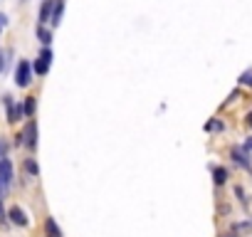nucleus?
Masks as SVG:
<instances>
[{
	"instance_id": "nucleus-6",
	"label": "nucleus",
	"mask_w": 252,
	"mask_h": 237,
	"mask_svg": "<svg viewBox=\"0 0 252 237\" xmlns=\"http://www.w3.org/2000/svg\"><path fill=\"white\" fill-rule=\"evenodd\" d=\"M62 13H64V0H55V3H52V18H50V23L55 28L62 23Z\"/></svg>"
},
{
	"instance_id": "nucleus-9",
	"label": "nucleus",
	"mask_w": 252,
	"mask_h": 237,
	"mask_svg": "<svg viewBox=\"0 0 252 237\" xmlns=\"http://www.w3.org/2000/svg\"><path fill=\"white\" fill-rule=\"evenodd\" d=\"M45 230H47V237H62V232H60V227H57L55 217H47V222H45Z\"/></svg>"
},
{
	"instance_id": "nucleus-15",
	"label": "nucleus",
	"mask_w": 252,
	"mask_h": 237,
	"mask_svg": "<svg viewBox=\"0 0 252 237\" xmlns=\"http://www.w3.org/2000/svg\"><path fill=\"white\" fill-rule=\"evenodd\" d=\"M240 82H242V84H247V87H252V72H245V74L240 77Z\"/></svg>"
},
{
	"instance_id": "nucleus-8",
	"label": "nucleus",
	"mask_w": 252,
	"mask_h": 237,
	"mask_svg": "<svg viewBox=\"0 0 252 237\" xmlns=\"http://www.w3.org/2000/svg\"><path fill=\"white\" fill-rule=\"evenodd\" d=\"M52 3H55V0H45V3H42V8H40V25H45L52 18Z\"/></svg>"
},
{
	"instance_id": "nucleus-11",
	"label": "nucleus",
	"mask_w": 252,
	"mask_h": 237,
	"mask_svg": "<svg viewBox=\"0 0 252 237\" xmlns=\"http://www.w3.org/2000/svg\"><path fill=\"white\" fill-rule=\"evenodd\" d=\"M37 37H40V42H42L45 47L52 42V32H50L47 28H42V25H40V30H37Z\"/></svg>"
},
{
	"instance_id": "nucleus-1",
	"label": "nucleus",
	"mask_w": 252,
	"mask_h": 237,
	"mask_svg": "<svg viewBox=\"0 0 252 237\" xmlns=\"http://www.w3.org/2000/svg\"><path fill=\"white\" fill-rule=\"evenodd\" d=\"M32 82V64L28 59H20L18 69H15V84L18 87H28Z\"/></svg>"
},
{
	"instance_id": "nucleus-13",
	"label": "nucleus",
	"mask_w": 252,
	"mask_h": 237,
	"mask_svg": "<svg viewBox=\"0 0 252 237\" xmlns=\"http://www.w3.org/2000/svg\"><path fill=\"white\" fill-rule=\"evenodd\" d=\"M23 109H25V116H32V114H35V96H30Z\"/></svg>"
},
{
	"instance_id": "nucleus-19",
	"label": "nucleus",
	"mask_w": 252,
	"mask_h": 237,
	"mask_svg": "<svg viewBox=\"0 0 252 237\" xmlns=\"http://www.w3.org/2000/svg\"><path fill=\"white\" fill-rule=\"evenodd\" d=\"M245 148H247V151H252V139H250V141L245 144Z\"/></svg>"
},
{
	"instance_id": "nucleus-21",
	"label": "nucleus",
	"mask_w": 252,
	"mask_h": 237,
	"mask_svg": "<svg viewBox=\"0 0 252 237\" xmlns=\"http://www.w3.org/2000/svg\"><path fill=\"white\" fill-rule=\"evenodd\" d=\"M0 30H3V25H0Z\"/></svg>"
},
{
	"instance_id": "nucleus-14",
	"label": "nucleus",
	"mask_w": 252,
	"mask_h": 237,
	"mask_svg": "<svg viewBox=\"0 0 252 237\" xmlns=\"http://www.w3.org/2000/svg\"><path fill=\"white\" fill-rule=\"evenodd\" d=\"M205 131H222V124L220 121H208L205 124Z\"/></svg>"
},
{
	"instance_id": "nucleus-12",
	"label": "nucleus",
	"mask_w": 252,
	"mask_h": 237,
	"mask_svg": "<svg viewBox=\"0 0 252 237\" xmlns=\"http://www.w3.org/2000/svg\"><path fill=\"white\" fill-rule=\"evenodd\" d=\"M25 171H28L30 176H37V173H40V168H37V163H35L32 158H28V161H25Z\"/></svg>"
},
{
	"instance_id": "nucleus-16",
	"label": "nucleus",
	"mask_w": 252,
	"mask_h": 237,
	"mask_svg": "<svg viewBox=\"0 0 252 237\" xmlns=\"http://www.w3.org/2000/svg\"><path fill=\"white\" fill-rule=\"evenodd\" d=\"M5 151H8V148H5V144H3V139H0V158H5Z\"/></svg>"
},
{
	"instance_id": "nucleus-7",
	"label": "nucleus",
	"mask_w": 252,
	"mask_h": 237,
	"mask_svg": "<svg viewBox=\"0 0 252 237\" xmlns=\"http://www.w3.org/2000/svg\"><path fill=\"white\" fill-rule=\"evenodd\" d=\"M232 158H235V163L237 166H242V168H252V163L247 161V148H232Z\"/></svg>"
},
{
	"instance_id": "nucleus-22",
	"label": "nucleus",
	"mask_w": 252,
	"mask_h": 237,
	"mask_svg": "<svg viewBox=\"0 0 252 237\" xmlns=\"http://www.w3.org/2000/svg\"><path fill=\"white\" fill-rule=\"evenodd\" d=\"M23 3H25V0H23Z\"/></svg>"
},
{
	"instance_id": "nucleus-20",
	"label": "nucleus",
	"mask_w": 252,
	"mask_h": 237,
	"mask_svg": "<svg viewBox=\"0 0 252 237\" xmlns=\"http://www.w3.org/2000/svg\"><path fill=\"white\" fill-rule=\"evenodd\" d=\"M250 126H252V114H250Z\"/></svg>"
},
{
	"instance_id": "nucleus-10",
	"label": "nucleus",
	"mask_w": 252,
	"mask_h": 237,
	"mask_svg": "<svg viewBox=\"0 0 252 237\" xmlns=\"http://www.w3.org/2000/svg\"><path fill=\"white\" fill-rule=\"evenodd\" d=\"M213 178H215L218 185H222V183L227 180V171H225L222 166H215V168H213Z\"/></svg>"
},
{
	"instance_id": "nucleus-3",
	"label": "nucleus",
	"mask_w": 252,
	"mask_h": 237,
	"mask_svg": "<svg viewBox=\"0 0 252 237\" xmlns=\"http://www.w3.org/2000/svg\"><path fill=\"white\" fill-rule=\"evenodd\" d=\"M20 139H23V144H25L28 148H35V146H37V121H35V118H30V121H28V126H25V131L20 134Z\"/></svg>"
},
{
	"instance_id": "nucleus-17",
	"label": "nucleus",
	"mask_w": 252,
	"mask_h": 237,
	"mask_svg": "<svg viewBox=\"0 0 252 237\" xmlns=\"http://www.w3.org/2000/svg\"><path fill=\"white\" fill-rule=\"evenodd\" d=\"M3 69H5V55L0 52V72H3Z\"/></svg>"
},
{
	"instance_id": "nucleus-5",
	"label": "nucleus",
	"mask_w": 252,
	"mask_h": 237,
	"mask_svg": "<svg viewBox=\"0 0 252 237\" xmlns=\"http://www.w3.org/2000/svg\"><path fill=\"white\" fill-rule=\"evenodd\" d=\"M8 217H10V222L18 225V227H25V225H28V215H25L23 207H18V205H13V207L8 210Z\"/></svg>"
},
{
	"instance_id": "nucleus-18",
	"label": "nucleus",
	"mask_w": 252,
	"mask_h": 237,
	"mask_svg": "<svg viewBox=\"0 0 252 237\" xmlns=\"http://www.w3.org/2000/svg\"><path fill=\"white\" fill-rule=\"evenodd\" d=\"M0 25H3V28L8 25V18H5V15H0Z\"/></svg>"
},
{
	"instance_id": "nucleus-2",
	"label": "nucleus",
	"mask_w": 252,
	"mask_h": 237,
	"mask_svg": "<svg viewBox=\"0 0 252 237\" xmlns=\"http://www.w3.org/2000/svg\"><path fill=\"white\" fill-rule=\"evenodd\" d=\"M13 183V163L10 158H0V190H8Z\"/></svg>"
},
{
	"instance_id": "nucleus-4",
	"label": "nucleus",
	"mask_w": 252,
	"mask_h": 237,
	"mask_svg": "<svg viewBox=\"0 0 252 237\" xmlns=\"http://www.w3.org/2000/svg\"><path fill=\"white\" fill-rule=\"evenodd\" d=\"M50 64H52V50L50 47H45L42 52H40V57H37V62H35V74H47V69H50Z\"/></svg>"
}]
</instances>
